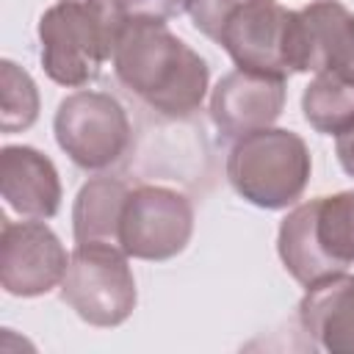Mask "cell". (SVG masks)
<instances>
[{
	"instance_id": "1",
	"label": "cell",
	"mask_w": 354,
	"mask_h": 354,
	"mask_svg": "<svg viewBox=\"0 0 354 354\" xmlns=\"http://www.w3.org/2000/svg\"><path fill=\"white\" fill-rule=\"evenodd\" d=\"M111 61L119 83L160 116L185 119L207 94V61L166 22L127 19Z\"/></svg>"
},
{
	"instance_id": "2",
	"label": "cell",
	"mask_w": 354,
	"mask_h": 354,
	"mask_svg": "<svg viewBox=\"0 0 354 354\" xmlns=\"http://www.w3.org/2000/svg\"><path fill=\"white\" fill-rule=\"evenodd\" d=\"M127 11L122 0H58L39 19L41 66L58 86L80 88L113 58Z\"/></svg>"
},
{
	"instance_id": "3",
	"label": "cell",
	"mask_w": 354,
	"mask_h": 354,
	"mask_svg": "<svg viewBox=\"0 0 354 354\" xmlns=\"http://www.w3.org/2000/svg\"><path fill=\"white\" fill-rule=\"evenodd\" d=\"M277 252L304 288L346 271L354 263V191L296 205L279 224Z\"/></svg>"
},
{
	"instance_id": "4",
	"label": "cell",
	"mask_w": 354,
	"mask_h": 354,
	"mask_svg": "<svg viewBox=\"0 0 354 354\" xmlns=\"http://www.w3.org/2000/svg\"><path fill=\"white\" fill-rule=\"evenodd\" d=\"M313 160L304 138L285 127H263L235 138L227 180L238 196L263 210L293 205L310 183Z\"/></svg>"
},
{
	"instance_id": "5",
	"label": "cell",
	"mask_w": 354,
	"mask_h": 354,
	"mask_svg": "<svg viewBox=\"0 0 354 354\" xmlns=\"http://www.w3.org/2000/svg\"><path fill=\"white\" fill-rule=\"evenodd\" d=\"M61 299L91 326H119L136 310V279L119 246H75Z\"/></svg>"
},
{
	"instance_id": "6",
	"label": "cell",
	"mask_w": 354,
	"mask_h": 354,
	"mask_svg": "<svg viewBox=\"0 0 354 354\" xmlns=\"http://www.w3.org/2000/svg\"><path fill=\"white\" fill-rule=\"evenodd\" d=\"M55 141L69 160L86 171H100L122 160L133 130L122 102L105 91L80 88L61 100L53 119Z\"/></svg>"
},
{
	"instance_id": "7",
	"label": "cell",
	"mask_w": 354,
	"mask_h": 354,
	"mask_svg": "<svg viewBox=\"0 0 354 354\" xmlns=\"http://www.w3.org/2000/svg\"><path fill=\"white\" fill-rule=\"evenodd\" d=\"M194 232L191 199L166 185H138L127 194L119 246L136 260H169L177 257Z\"/></svg>"
},
{
	"instance_id": "8",
	"label": "cell",
	"mask_w": 354,
	"mask_h": 354,
	"mask_svg": "<svg viewBox=\"0 0 354 354\" xmlns=\"http://www.w3.org/2000/svg\"><path fill=\"white\" fill-rule=\"evenodd\" d=\"M293 14L277 0H243L227 17L216 44L238 69L285 80L293 75Z\"/></svg>"
},
{
	"instance_id": "9",
	"label": "cell",
	"mask_w": 354,
	"mask_h": 354,
	"mask_svg": "<svg viewBox=\"0 0 354 354\" xmlns=\"http://www.w3.org/2000/svg\"><path fill=\"white\" fill-rule=\"evenodd\" d=\"M69 254L58 235L36 218L3 221L0 285L11 296L33 299L64 282Z\"/></svg>"
},
{
	"instance_id": "10",
	"label": "cell",
	"mask_w": 354,
	"mask_h": 354,
	"mask_svg": "<svg viewBox=\"0 0 354 354\" xmlns=\"http://www.w3.org/2000/svg\"><path fill=\"white\" fill-rule=\"evenodd\" d=\"M285 108V80L246 69L224 75L210 94V119L224 138L271 127Z\"/></svg>"
},
{
	"instance_id": "11",
	"label": "cell",
	"mask_w": 354,
	"mask_h": 354,
	"mask_svg": "<svg viewBox=\"0 0 354 354\" xmlns=\"http://www.w3.org/2000/svg\"><path fill=\"white\" fill-rule=\"evenodd\" d=\"M0 194L22 218H53L61 207V180L55 163L33 147L0 149Z\"/></svg>"
},
{
	"instance_id": "12",
	"label": "cell",
	"mask_w": 354,
	"mask_h": 354,
	"mask_svg": "<svg viewBox=\"0 0 354 354\" xmlns=\"http://www.w3.org/2000/svg\"><path fill=\"white\" fill-rule=\"evenodd\" d=\"M304 332L332 354H354V274H332L307 288L299 301Z\"/></svg>"
},
{
	"instance_id": "13",
	"label": "cell",
	"mask_w": 354,
	"mask_h": 354,
	"mask_svg": "<svg viewBox=\"0 0 354 354\" xmlns=\"http://www.w3.org/2000/svg\"><path fill=\"white\" fill-rule=\"evenodd\" d=\"M354 14L337 0H315L293 14V72H329L348 39Z\"/></svg>"
},
{
	"instance_id": "14",
	"label": "cell",
	"mask_w": 354,
	"mask_h": 354,
	"mask_svg": "<svg viewBox=\"0 0 354 354\" xmlns=\"http://www.w3.org/2000/svg\"><path fill=\"white\" fill-rule=\"evenodd\" d=\"M127 194L130 188L116 177H91L88 183H83L72 207L75 243L119 246V224Z\"/></svg>"
},
{
	"instance_id": "15",
	"label": "cell",
	"mask_w": 354,
	"mask_h": 354,
	"mask_svg": "<svg viewBox=\"0 0 354 354\" xmlns=\"http://www.w3.org/2000/svg\"><path fill=\"white\" fill-rule=\"evenodd\" d=\"M301 111L313 130L340 136L354 127V80L337 72H318L301 94Z\"/></svg>"
},
{
	"instance_id": "16",
	"label": "cell",
	"mask_w": 354,
	"mask_h": 354,
	"mask_svg": "<svg viewBox=\"0 0 354 354\" xmlns=\"http://www.w3.org/2000/svg\"><path fill=\"white\" fill-rule=\"evenodd\" d=\"M39 119V88L14 61H0V130L19 133Z\"/></svg>"
},
{
	"instance_id": "17",
	"label": "cell",
	"mask_w": 354,
	"mask_h": 354,
	"mask_svg": "<svg viewBox=\"0 0 354 354\" xmlns=\"http://www.w3.org/2000/svg\"><path fill=\"white\" fill-rule=\"evenodd\" d=\"M243 0H194L191 3V19H194V28L207 36V39H218L227 17L241 6Z\"/></svg>"
},
{
	"instance_id": "18",
	"label": "cell",
	"mask_w": 354,
	"mask_h": 354,
	"mask_svg": "<svg viewBox=\"0 0 354 354\" xmlns=\"http://www.w3.org/2000/svg\"><path fill=\"white\" fill-rule=\"evenodd\" d=\"M127 19H152V22H166L174 19L185 11H191L194 0H122Z\"/></svg>"
},
{
	"instance_id": "19",
	"label": "cell",
	"mask_w": 354,
	"mask_h": 354,
	"mask_svg": "<svg viewBox=\"0 0 354 354\" xmlns=\"http://www.w3.org/2000/svg\"><path fill=\"white\" fill-rule=\"evenodd\" d=\"M335 152H337V160H340L343 171L348 177H354V127L335 136Z\"/></svg>"
},
{
	"instance_id": "20",
	"label": "cell",
	"mask_w": 354,
	"mask_h": 354,
	"mask_svg": "<svg viewBox=\"0 0 354 354\" xmlns=\"http://www.w3.org/2000/svg\"><path fill=\"white\" fill-rule=\"evenodd\" d=\"M329 72H337V75L354 80V22H351L348 39H346V44H343V50H340V58H337L335 69H329Z\"/></svg>"
}]
</instances>
